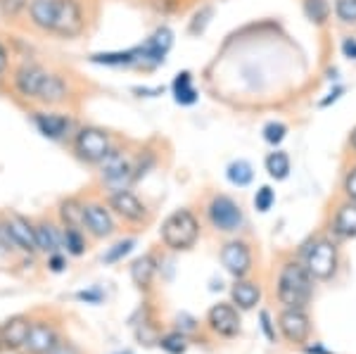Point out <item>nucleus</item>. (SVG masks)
Segmentation results:
<instances>
[{
    "label": "nucleus",
    "instance_id": "1",
    "mask_svg": "<svg viewBox=\"0 0 356 354\" xmlns=\"http://www.w3.org/2000/svg\"><path fill=\"white\" fill-rule=\"evenodd\" d=\"M312 273L300 262H288L280 269L278 276V300L285 305V309H304L312 300L314 285Z\"/></svg>",
    "mask_w": 356,
    "mask_h": 354
},
{
    "label": "nucleus",
    "instance_id": "2",
    "mask_svg": "<svg viewBox=\"0 0 356 354\" xmlns=\"http://www.w3.org/2000/svg\"><path fill=\"white\" fill-rule=\"evenodd\" d=\"M162 243L169 250H191L200 238V221L195 219L191 209H176L174 214H169L162 224Z\"/></svg>",
    "mask_w": 356,
    "mask_h": 354
},
{
    "label": "nucleus",
    "instance_id": "3",
    "mask_svg": "<svg viewBox=\"0 0 356 354\" xmlns=\"http://www.w3.org/2000/svg\"><path fill=\"white\" fill-rule=\"evenodd\" d=\"M304 266L316 281H328L337 271V245L328 238H316L304 250Z\"/></svg>",
    "mask_w": 356,
    "mask_h": 354
},
{
    "label": "nucleus",
    "instance_id": "4",
    "mask_svg": "<svg viewBox=\"0 0 356 354\" xmlns=\"http://www.w3.org/2000/svg\"><path fill=\"white\" fill-rule=\"evenodd\" d=\"M74 152L88 164H100L112 152L110 134L97 127H83L74 136Z\"/></svg>",
    "mask_w": 356,
    "mask_h": 354
},
{
    "label": "nucleus",
    "instance_id": "5",
    "mask_svg": "<svg viewBox=\"0 0 356 354\" xmlns=\"http://www.w3.org/2000/svg\"><path fill=\"white\" fill-rule=\"evenodd\" d=\"M100 176L107 186L114 191H124L129 184L136 181V164L131 162V157L126 152L112 147V152L100 162Z\"/></svg>",
    "mask_w": 356,
    "mask_h": 354
},
{
    "label": "nucleus",
    "instance_id": "6",
    "mask_svg": "<svg viewBox=\"0 0 356 354\" xmlns=\"http://www.w3.org/2000/svg\"><path fill=\"white\" fill-rule=\"evenodd\" d=\"M207 216H209L211 226L223 233L238 231L243 226V209L228 195H216L211 200L209 207H207Z\"/></svg>",
    "mask_w": 356,
    "mask_h": 354
},
{
    "label": "nucleus",
    "instance_id": "7",
    "mask_svg": "<svg viewBox=\"0 0 356 354\" xmlns=\"http://www.w3.org/2000/svg\"><path fill=\"white\" fill-rule=\"evenodd\" d=\"M86 26V15L79 0H60L57 5V15H55V24L53 31L60 38H74L83 31Z\"/></svg>",
    "mask_w": 356,
    "mask_h": 354
},
{
    "label": "nucleus",
    "instance_id": "8",
    "mask_svg": "<svg viewBox=\"0 0 356 354\" xmlns=\"http://www.w3.org/2000/svg\"><path fill=\"white\" fill-rule=\"evenodd\" d=\"M107 207H110L119 219H124L126 224L138 226V224H145V221L150 219L147 207L140 202V198L129 191V188H124V191H114L110 195V200H107Z\"/></svg>",
    "mask_w": 356,
    "mask_h": 354
},
{
    "label": "nucleus",
    "instance_id": "9",
    "mask_svg": "<svg viewBox=\"0 0 356 354\" xmlns=\"http://www.w3.org/2000/svg\"><path fill=\"white\" fill-rule=\"evenodd\" d=\"M3 233L10 243L15 245L22 252H38V243H36V224H31L29 219L19 214H10L3 224Z\"/></svg>",
    "mask_w": 356,
    "mask_h": 354
},
{
    "label": "nucleus",
    "instance_id": "10",
    "mask_svg": "<svg viewBox=\"0 0 356 354\" xmlns=\"http://www.w3.org/2000/svg\"><path fill=\"white\" fill-rule=\"evenodd\" d=\"M83 226L90 236L97 238V241L110 238L112 233L117 231V224H114V219H112V209H107L105 204H100V202H86Z\"/></svg>",
    "mask_w": 356,
    "mask_h": 354
},
{
    "label": "nucleus",
    "instance_id": "11",
    "mask_svg": "<svg viewBox=\"0 0 356 354\" xmlns=\"http://www.w3.org/2000/svg\"><path fill=\"white\" fill-rule=\"evenodd\" d=\"M171 41H174V33H171L169 29L166 26L157 29L145 43L138 45V65L154 67V65H159V62H164V55L169 53Z\"/></svg>",
    "mask_w": 356,
    "mask_h": 354
},
{
    "label": "nucleus",
    "instance_id": "12",
    "mask_svg": "<svg viewBox=\"0 0 356 354\" xmlns=\"http://www.w3.org/2000/svg\"><path fill=\"white\" fill-rule=\"evenodd\" d=\"M45 77H48V70H43L41 65H31V62H26V65L17 67V72L13 77V86L22 98L36 100Z\"/></svg>",
    "mask_w": 356,
    "mask_h": 354
},
{
    "label": "nucleus",
    "instance_id": "13",
    "mask_svg": "<svg viewBox=\"0 0 356 354\" xmlns=\"http://www.w3.org/2000/svg\"><path fill=\"white\" fill-rule=\"evenodd\" d=\"M221 262L226 266L228 273H233L235 278H245L252 269V252L250 245L243 241H231L223 245L221 250Z\"/></svg>",
    "mask_w": 356,
    "mask_h": 354
},
{
    "label": "nucleus",
    "instance_id": "14",
    "mask_svg": "<svg viewBox=\"0 0 356 354\" xmlns=\"http://www.w3.org/2000/svg\"><path fill=\"white\" fill-rule=\"evenodd\" d=\"M60 335L53 323L48 321H31V330H29V338L22 347L24 354H48L57 345Z\"/></svg>",
    "mask_w": 356,
    "mask_h": 354
},
{
    "label": "nucleus",
    "instance_id": "15",
    "mask_svg": "<svg viewBox=\"0 0 356 354\" xmlns=\"http://www.w3.org/2000/svg\"><path fill=\"white\" fill-rule=\"evenodd\" d=\"M31 316L26 314H17V316H10L8 321L0 326V338H3V347L10 352H22L24 342L29 338V330H31Z\"/></svg>",
    "mask_w": 356,
    "mask_h": 354
},
{
    "label": "nucleus",
    "instance_id": "16",
    "mask_svg": "<svg viewBox=\"0 0 356 354\" xmlns=\"http://www.w3.org/2000/svg\"><path fill=\"white\" fill-rule=\"evenodd\" d=\"M278 326L283 338L292 342V345H300L309 338L312 333V323H309V316L302 309H285L278 316Z\"/></svg>",
    "mask_w": 356,
    "mask_h": 354
},
{
    "label": "nucleus",
    "instance_id": "17",
    "mask_svg": "<svg viewBox=\"0 0 356 354\" xmlns=\"http://www.w3.org/2000/svg\"><path fill=\"white\" fill-rule=\"evenodd\" d=\"M31 119L36 129L50 140H62L72 131V119L60 112H33Z\"/></svg>",
    "mask_w": 356,
    "mask_h": 354
},
{
    "label": "nucleus",
    "instance_id": "18",
    "mask_svg": "<svg viewBox=\"0 0 356 354\" xmlns=\"http://www.w3.org/2000/svg\"><path fill=\"white\" fill-rule=\"evenodd\" d=\"M207 323L214 333L219 335H226V338H233L238 335L240 330V319H238V312L233 309L231 305H214L207 314Z\"/></svg>",
    "mask_w": 356,
    "mask_h": 354
},
{
    "label": "nucleus",
    "instance_id": "19",
    "mask_svg": "<svg viewBox=\"0 0 356 354\" xmlns=\"http://www.w3.org/2000/svg\"><path fill=\"white\" fill-rule=\"evenodd\" d=\"M57 5H60V0H29V8H26L29 19H31V24L36 26L38 31H45V33L53 31Z\"/></svg>",
    "mask_w": 356,
    "mask_h": 354
},
{
    "label": "nucleus",
    "instance_id": "20",
    "mask_svg": "<svg viewBox=\"0 0 356 354\" xmlns=\"http://www.w3.org/2000/svg\"><path fill=\"white\" fill-rule=\"evenodd\" d=\"M67 93H69V88H67L65 79L57 77V74H53V72H48V77H45L41 90H38V95H36V102L53 107V105H60V102H65Z\"/></svg>",
    "mask_w": 356,
    "mask_h": 354
},
{
    "label": "nucleus",
    "instance_id": "21",
    "mask_svg": "<svg viewBox=\"0 0 356 354\" xmlns=\"http://www.w3.org/2000/svg\"><path fill=\"white\" fill-rule=\"evenodd\" d=\"M62 236H65V233H60V228H55L50 221H38L36 224L38 252H45L48 257L60 252V248H65V245H62Z\"/></svg>",
    "mask_w": 356,
    "mask_h": 354
},
{
    "label": "nucleus",
    "instance_id": "22",
    "mask_svg": "<svg viewBox=\"0 0 356 354\" xmlns=\"http://www.w3.org/2000/svg\"><path fill=\"white\" fill-rule=\"evenodd\" d=\"M332 231L340 238H356V202H344L332 219Z\"/></svg>",
    "mask_w": 356,
    "mask_h": 354
},
{
    "label": "nucleus",
    "instance_id": "23",
    "mask_svg": "<svg viewBox=\"0 0 356 354\" xmlns=\"http://www.w3.org/2000/svg\"><path fill=\"white\" fill-rule=\"evenodd\" d=\"M83 209H86V202L76 198H67L60 202V221H62V228H86L83 226Z\"/></svg>",
    "mask_w": 356,
    "mask_h": 354
},
{
    "label": "nucleus",
    "instance_id": "24",
    "mask_svg": "<svg viewBox=\"0 0 356 354\" xmlns=\"http://www.w3.org/2000/svg\"><path fill=\"white\" fill-rule=\"evenodd\" d=\"M154 273H157V259L152 255H143L131 264V281H134L138 288H150Z\"/></svg>",
    "mask_w": 356,
    "mask_h": 354
},
{
    "label": "nucleus",
    "instance_id": "25",
    "mask_svg": "<svg viewBox=\"0 0 356 354\" xmlns=\"http://www.w3.org/2000/svg\"><path fill=\"white\" fill-rule=\"evenodd\" d=\"M231 295H233V302L240 307V309H252V307L259 305L261 290H259V285H257V283L238 278V283L233 285Z\"/></svg>",
    "mask_w": 356,
    "mask_h": 354
},
{
    "label": "nucleus",
    "instance_id": "26",
    "mask_svg": "<svg viewBox=\"0 0 356 354\" xmlns=\"http://www.w3.org/2000/svg\"><path fill=\"white\" fill-rule=\"evenodd\" d=\"M174 98L178 105H193L197 100V90L193 86V77L191 72H181L174 79Z\"/></svg>",
    "mask_w": 356,
    "mask_h": 354
},
{
    "label": "nucleus",
    "instance_id": "27",
    "mask_svg": "<svg viewBox=\"0 0 356 354\" xmlns=\"http://www.w3.org/2000/svg\"><path fill=\"white\" fill-rule=\"evenodd\" d=\"M226 176L233 186H250L252 179H254V171H252V164L245 162V159H238V162H231L226 169Z\"/></svg>",
    "mask_w": 356,
    "mask_h": 354
},
{
    "label": "nucleus",
    "instance_id": "28",
    "mask_svg": "<svg viewBox=\"0 0 356 354\" xmlns=\"http://www.w3.org/2000/svg\"><path fill=\"white\" fill-rule=\"evenodd\" d=\"M266 171H268V176L275 179V181L288 179V174H290V157L285 155L283 150L271 152V155L266 157Z\"/></svg>",
    "mask_w": 356,
    "mask_h": 354
},
{
    "label": "nucleus",
    "instance_id": "29",
    "mask_svg": "<svg viewBox=\"0 0 356 354\" xmlns=\"http://www.w3.org/2000/svg\"><path fill=\"white\" fill-rule=\"evenodd\" d=\"M62 245L69 255L79 257L86 252V236H83V228H62Z\"/></svg>",
    "mask_w": 356,
    "mask_h": 354
},
{
    "label": "nucleus",
    "instance_id": "30",
    "mask_svg": "<svg viewBox=\"0 0 356 354\" xmlns=\"http://www.w3.org/2000/svg\"><path fill=\"white\" fill-rule=\"evenodd\" d=\"M304 15H307L309 22L314 24H325L330 15V8L325 0H304Z\"/></svg>",
    "mask_w": 356,
    "mask_h": 354
},
{
    "label": "nucleus",
    "instance_id": "31",
    "mask_svg": "<svg viewBox=\"0 0 356 354\" xmlns=\"http://www.w3.org/2000/svg\"><path fill=\"white\" fill-rule=\"evenodd\" d=\"M159 347H162L164 352L169 354H183L186 352V333H181V330H176V333H169L164 335L162 340H159Z\"/></svg>",
    "mask_w": 356,
    "mask_h": 354
},
{
    "label": "nucleus",
    "instance_id": "32",
    "mask_svg": "<svg viewBox=\"0 0 356 354\" xmlns=\"http://www.w3.org/2000/svg\"><path fill=\"white\" fill-rule=\"evenodd\" d=\"M264 140L271 143V145H278V143L285 140V136H288V127H285L283 122H268L266 127H264Z\"/></svg>",
    "mask_w": 356,
    "mask_h": 354
},
{
    "label": "nucleus",
    "instance_id": "33",
    "mask_svg": "<svg viewBox=\"0 0 356 354\" xmlns=\"http://www.w3.org/2000/svg\"><path fill=\"white\" fill-rule=\"evenodd\" d=\"M29 8V0H0V15L3 19H17Z\"/></svg>",
    "mask_w": 356,
    "mask_h": 354
},
{
    "label": "nucleus",
    "instance_id": "34",
    "mask_svg": "<svg viewBox=\"0 0 356 354\" xmlns=\"http://www.w3.org/2000/svg\"><path fill=\"white\" fill-rule=\"evenodd\" d=\"M335 15L344 24H356V0H335Z\"/></svg>",
    "mask_w": 356,
    "mask_h": 354
},
{
    "label": "nucleus",
    "instance_id": "35",
    "mask_svg": "<svg viewBox=\"0 0 356 354\" xmlns=\"http://www.w3.org/2000/svg\"><path fill=\"white\" fill-rule=\"evenodd\" d=\"M134 245H136V243L131 241V238H129V241H122V243H117V245H114V248L110 250V252H107L105 257H102V262H105V264H114V262L124 259V257L129 255L131 250H134Z\"/></svg>",
    "mask_w": 356,
    "mask_h": 354
},
{
    "label": "nucleus",
    "instance_id": "36",
    "mask_svg": "<svg viewBox=\"0 0 356 354\" xmlns=\"http://www.w3.org/2000/svg\"><path fill=\"white\" fill-rule=\"evenodd\" d=\"M273 202H275V193L268 186H261L254 195V207L259 209V212H268V209L273 207Z\"/></svg>",
    "mask_w": 356,
    "mask_h": 354
},
{
    "label": "nucleus",
    "instance_id": "37",
    "mask_svg": "<svg viewBox=\"0 0 356 354\" xmlns=\"http://www.w3.org/2000/svg\"><path fill=\"white\" fill-rule=\"evenodd\" d=\"M48 354H81L76 345H72L69 340H57V345Z\"/></svg>",
    "mask_w": 356,
    "mask_h": 354
},
{
    "label": "nucleus",
    "instance_id": "38",
    "mask_svg": "<svg viewBox=\"0 0 356 354\" xmlns=\"http://www.w3.org/2000/svg\"><path fill=\"white\" fill-rule=\"evenodd\" d=\"M344 193H347V198L356 202V167L349 171L347 179H344Z\"/></svg>",
    "mask_w": 356,
    "mask_h": 354
},
{
    "label": "nucleus",
    "instance_id": "39",
    "mask_svg": "<svg viewBox=\"0 0 356 354\" xmlns=\"http://www.w3.org/2000/svg\"><path fill=\"white\" fill-rule=\"evenodd\" d=\"M342 53L349 57V60H356V38H344L342 43Z\"/></svg>",
    "mask_w": 356,
    "mask_h": 354
},
{
    "label": "nucleus",
    "instance_id": "40",
    "mask_svg": "<svg viewBox=\"0 0 356 354\" xmlns=\"http://www.w3.org/2000/svg\"><path fill=\"white\" fill-rule=\"evenodd\" d=\"M48 264H50V269H53V271H62V269H65V259H62L60 252L50 255L48 257Z\"/></svg>",
    "mask_w": 356,
    "mask_h": 354
},
{
    "label": "nucleus",
    "instance_id": "41",
    "mask_svg": "<svg viewBox=\"0 0 356 354\" xmlns=\"http://www.w3.org/2000/svg\"><path fill=\"white\" fill-rule=\"evenodd\" d=\"M8 65H10V55H8V50H5V45L0 43V77L8 70Z\"/></svg>",
    "mask_w": 356,
    "mask_h": 354
},
{
    "label": "nucleus",
    "instance_id": "42",
    "mask_svg": "<svg viewBox=\"0 0 356 354\" xmlns=\"http://www.w3.org/2000/svg\"><path fill=\"white\" fill-rule=\"evenodd\" d=\"M261 321H264V328H266L268 338H273V330H271V323H268V314H261Z\"/></svg>",
    "mask_w": 356,
    "mask_h": 354
},
{
    "label": "nucleus",
    "instance_id": "43",
    "mask_svg": "<svg viewBox=\"0 0 356 354\" xmlns=\"http://www.w3.org/2000/svg\"><path fill=\"white\" fill-rule=\"evenodd\" d=\"M79 298H81V300H95V302H100V295H97V293H81Z\"/></svg>",
    "mask_w": 356,
    "mask_h": 354
},
{
    "label": "nucleus",
    "instance_id": "44",
    "mask_svg": "<svg viewBox=\"0 0 356 354\" xmlns=\"http://www.w3.org/2000/svg\"><path fill=\"white\" fill-rule=\"evenodd\" d=\"M352 147H354V150H356V129L352 131Z\"/></svg>",
    "mask_w": 356,
    "mask_h": 354
},
{
    "label": "nucleus",
    "instance_id": "45",
    "mask_svg": "<svg viewBox=\"0 0 356 354\" xmlns=\"http://www.w3.org/2000/svg\"><path fill=\"white\" fill-rule=\"evenodd\" d=\"M0 350H3V338H0Z\"/></svg>",
    "mask_w": 356,
    "mask_h": 354
},
{
    "label": "nucleus",
    "instance_id": "46",
    "mask_svg": "<svg viewBox=\"0 0 356 354\" xmlns=\"http://www.w3.org/2000/svg\"><path fill=\"white\" fill-rule=\"evenodd\" d=\"M124 354H131V352H124Z\"/></svg>",
    "mask_w": 356,
    "mask_h": 354
}]
</instances>
